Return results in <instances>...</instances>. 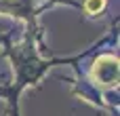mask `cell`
I'll list each match as a JSON object with an SVG mask.
<instances>
[{
    "label": "cell",
    "instance_id": "2",
    "mask_svg": "<svg viewBox=\"0 0 120 116\" xmlns=\"http://www.w3.org/2000/svg\"><path fill=\"white\" fill-rule=\"evenodd\" d=\"M86 11L89 13H99L103 6H105V0H86Z\"/></svg>",
    "mask_w": 120,
    "mask_h": 116
},
{
    "label": "cell",
    "instance_id": "1",
    "mask_svg": "<svg viewBox=\"0 0 120 116\" xmlns=\"http://www.w3.org/2000/svg\"><path fill=\"white\" fill-rule=\"evenodd\" d=\"M93 78L103 87L118 85V59L114 55H103L93 66Z\"/></svg>",
    "mask_w": 120,
    "mask_h": 116
}]
</instances>
